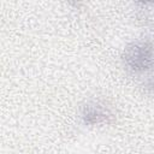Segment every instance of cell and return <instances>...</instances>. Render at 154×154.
Wrapping results in <instances>:
<instances>
[{"mask_svg": "<svg viewBox=\"0 0 154 154\" xmlns=\"http://www.w3.org/2000/svg\"><path fill=\"white\" fill-rule=\"evenodd\" d=\"M123 61L132 75H147L154 71V46L149 41L134 42L125 48Z\"/></svg>", "mask_w": 154, "mask_h": 154, "instance_id": "1", "label": "cell"}, {"mask_svg": "<svg viewBox=\"0 0 154 154\" xmlns=\"http://www.w3.org/2000/svg\"><path fill=\"white\" fill-rule=\"evenodd\" d=\"M113 118V112L102 102L93 101L87 103L82 109V119L87 125H103L108 124Z\"/></svg>", "mask_w": 154, "mask_h": 154, "instance_id": "2", "label": "cell"}]
</instances>
